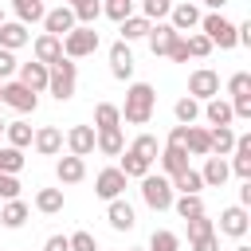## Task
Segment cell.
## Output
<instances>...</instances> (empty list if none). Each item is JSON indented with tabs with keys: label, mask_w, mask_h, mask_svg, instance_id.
I'll return each instance as SVG.
<instances>
[{
	"label": "cell",
	"mask_w": 251,
	"mask_h": 251,
	"mask_svg": "<svg viewBox=\"0 0 251 251\" xmlns=\"http://www.w3.org/2000/svg\"><path fill=\"white\" fill-rule=\"evenodd\" d=\"M122 110V122H129V126H149V118H153V110H157V90L149 86V82H133L129 90H126V106H118Z\"/></svg>",
	"instance_id": "6da1fadb"
},
{
	"label": "cell",
	"mask_w": 251,
	"mask_h": 251,
	"mask_svg": "<svg viewBox=\"0 0 251 251\" xmlns=\"http://www.w3.org/2000/svg\"><path fill=\"white\" fill-rule=\"evenodd\" d=\"M75 86H78V63L75 59H55V63H47V94H55L59 102H67V98H75Z\"/></svg>",
	"instance_id": "7a4b0ae2"
},
{
	"label": "cell",
	"mask_w": 251,
	"mask_h": 251,
	"mask_svg": "<svg viewBox=\"0 0 251 251\" xmlns=\"http://www.w3.org/2000/svg\"><path fill=\"white\" fill-rule=\"evenodd\" d=\"M98 51V31L94 24H75L67 35H63V55L67 59H86Z\"/></svg>",
	"instance_id": "3957f363"
},
{
	"label": "cell",
	"mask_w": 251,
	"mask_h": 251,
	"mask_svg": "<svg viewBox=\"0 0 251 251\" xmlns=\"http://www.w3.org/2000/svg\"><path fill=\"white\" fill-rule=\"evenodd\" d=\"M200 31L212 39V47H220V51H231L235 47V24L227 20V16H220V12H208V16H200Z\"/></svg>",
	"instance_id": "277c9868"
},
{
	"label": "cell",
	"mask_w": 251,
	"mask_h": 251,
	"mask_svg": "<svg viewBox=\"0 0 251 251\" xmlns=\"http://www.w3.org/2000/svg\"><path fill=\"white\" fill-rule=\"evenodd\" d=\"M141 200H145L153 212H169V208H173V184H169V176L145 173V176H141Z\"/></svg>",
	"instance_id": "5b68a950"
},
{
	"label": "cell",
	"mask_w": 251,
	"mask_h": 251,
	"mask_svg": "<svg viewBox=\"0 0 251 251\" xmlns=\"http://www.w3.org/2000/svg\"><path fill=\"white\" fill-rule=\"evenodd\" d=\"M0 102H4V106H12L16 114H35L39 94H35V90H27L20 78H16V82L8 78V82H0Z\"/></svg>",
	"instance_id": "8992f818"
},
{
	"label": "cell",
	"mask_w": 251,
	"mask_h": 251,
	"mask_svg": "<svg viewBox=\"0 0 251 251\" xmlns=\"http://www.w3.org/2000/svg\"><path fill=\"white\" fill-rule=\"evenodd\" d=\"M188 94H192L196 102H208V98H216V94H220V75H216L212 67H200V71H192V75H188Z\"/></svg>",
	"instance_id": "52a82bcc"
},
{
	"label": "cell",
	"mask_w": 251,
	"mask_h": 251,
	"mask_svg": "<svg viewBox=\"0 0 251 251\" xmlns=\"http://www.w3.org/2000/svg\"><path fill=\"white\" fill-rule=\"evenodd\" d=\"M247 227H251V216H247V208H243V204H231V208H224V212H220V235L243 239V235H247Z\"/></svg>",
	"instance_id": "ba28073f"
},
{
	"label": "cell",
	"mask_w": 251,
	"mask_h": 251,
	"mask_svg": "<svg viewBox=\"0 0 251 251\" xmlns=\"http://www.w3.org/2000/svg\"><path fill=\"white\" fill-rule=\"evenodd\" d=\"M239 180H251V133H235L231 145V165H227Z\"/></svg>",
	"instance_id": "9c48e42d"
},
{
	"label": "cell",
	"mask_w": 251,
	"mask_h": 251,
	"mask_svg": "<svg viewBox=\"0 0 251 251\" xmlns=\"http://www.w3.org/2000/svg\"><path fill=\"white\" fill-rule=\"evenodd\" d=\"M126 180H129V176H126L122 169H102V173L94 176V192H98L102 200H118V196L126 192Z\"/></svg>",
	"instance_id": "30bf717a"
},
{
	"label": "cell",
	"mask_w": 251,
	"mask_h": 251,
	"mask_svg": "<svg viewBox=\"0 0 251 251\" xmlns=\"http://www.w3.org/2000/svg\"><path fill=\"white\" fill-rule=\"evenodd\" d=\"M75 24H78V20H75V8H71V4H59V8L43 12V31H51V35H59V39H63Z\"/></svg>",
	"instance_id": "8fae6325"
},
{
	"label": "cell",
	"mask_w": 251,
	"mask_h": 251,
	"mask_svg": "<svg viewBox=\"0 0 251 251\" xmlns=\"http://www.w3.org/2000/svg\"><path fill=\"white\" fill-rule=\"evenodd\" d=\"M176 35H180V31H176L169 20H157V24H149V35H145V39H149V51H153V55H169V47L176 43Z\"/></svg>",
	"instance_id": "7c38bea8"
},
{
	"label": "cell",
	"mask_w": 251,
	"mask_h": 251,
	"mask_svg": "<svg viewBox=\"0 0 251 251\" xmlns=\"http://www.w3.org/2000/svg\"><path fill=\"white\" fill-rule=\"evenodd\" d=\"M165 20H169V24H173V27H176V31L184 35V31H196V27H200V8L184 0V4H173Z\"/></svg>",
	"instance_id": "4fadbf2b"
},
{
	"label": "cell",
	"mask_w": 251,
	"mask_h": 251,
	"mask_svg": "<svg viewBox=\"0 0 251 251\" xmlns=\"http://www.w3.org/2000/svg\"><path fill=\"white\" fill-rule=\"evenodd\" d=\"M110 75H114V78H122V82L133 75V51H129V43H126V39H118V43L110 47Z\"/></svg>",
	"instance_id": "5bb4252c"
},
{
	"label": "cell",
	"mask_w": 251,
	"mask_h": 251,
	"mask_svg": "<svg viewBox=\"0 0 251 251\" xmlns=\"http://www.w3.org/2000/svg\"><path fill=\"white\" fill-rule=\"evenodd\" d=\"M31 145H35V153H43V157H59V149H63V129H59V126H43V129L31 133Z\"/></svg>",
	"instance_id": "9a60e30c"
},
{
	"label": "cell",
	"mask_w": 251,
	"mask_h": 251,
	"mask_svg": "<svg viewBox=\"0 0 251 251\" xmlns=\"http://www.w3.org/2000/svg\"><path fill=\"white\" fill-rule=\"evenodd\" d=\"M24 43H31L27 24H20V20H4V24H0V47H4V51H20Z\"/></svg>",
	"instance_id": "2e32d148"
},
{
	"label": "cell",
	"mask_w": 251,
	"mask_h": 251,
	"mask_svg": "<svg viewBox=\"0 0 251 251\" xmlns=\"http://www.w3.org/2000/svg\"><path fill=\"white\" fill-rule=\"evenodd\" d=\"M67 149L75 157H90L94 153V126H71L67 129Z\"/></svg>",
	"instance_id": "e0dca14e"
},
{
	"label": "cell",
	"mask_w": 251,
	"mask_h": 251,
	"mask_svg": "<svg viewBox=\"0 0 251 251\" xmlns=\"http://www.w3.org/2000/svg\"><path fill=\"white\" fill-rule=\"evenodd\" d=\"M55 176H59V184H78L86 176V161L75 157V153H67V157L55 161Z\"/></svg>",
	"instance_id": "ac0fdd59"
},
{
	"label": "cell",
	"mask_w": 251,
	"mask_h": 251,
	"mask_svg": "<svg viewBox=\"0 0 251 251\" xmlns=\"http://www.w3.org/2000/svg\"><path fill=\"white\" fill-rule=\"evenodd\" d=\"M227 176H231V169H227V161L224 157H208L204 161V169H200V180H204V188H224L227 184Z\"/></svg>",
	"instance_id": "d6986e66"
},
{
	"label": "cell",
	"mask_w": 251,
	"mask_h": 251,
	"mask_svg": "<svg viewBox=\"0 0 251 251\" xmlns=\"http://www.w3.org/2000/svg\"><path fill=\"white\" fill-rule=\"evenodd\" d=\"M16 75H20V82H24L27 90H35V94L47 90V63H39V59H35V63H20Z\"/></svg>",
	"instance_id": "ffe728a7"
},
{
	"label": "cell",
	"mask_w": 251,
	"mask_h": 251,
	"mask_svg": "<svg viewBox=\"0 0 251 251\" xmlns=\"http://www.w3.org/2000/svg\"><path fill=\"white\" fill-rule=\"evenodd\" d=\"M157 161H161V169L173 176V173H180V169H188V149L184 145H161V153H157Z\"/></svg>",
	"instance_id": "44dd1931"
},
{
	"label": "cell",
	"mask_w": 251,
	"mask_h": 251,
	"mask_svg": "<svg viewBox=\"0 0 251 251\" xmlns=\"http://www.w3.org/2000/svg\"><path fill=\"white\" fill-rule=\"evenodd\" d=\"M106 220H110V227L114 231H129L133 224H137V216H133V208L118 196V200H110V208H106Z\"/></svg>",
	"instance_id": "7402d4cb"
},
{
	"label": "cell",
	"mask_w": 251,
	"mask_h": 251,
	"mask_svg": "<svg viewBox=\"0 0 251 251\" xmlns=\"http://www.w3.org/2000/svg\"><path fill=\"white\" fill-rule=\"evenodd\" d=\"M31 51H35V59H39V63H55V59H63V39H59V35H51V31H43V35L31 43Z\"/></svg>",
	"instance_id": "603a6c76"
},
{
	"label": "cell",
	"mask_w": 251,
	"mask_h": 251,
	"mask_svg": "<svg viewBox=\"0 0 251 251\" xmlns=\"http://www.w3.org/2000/svg\"><path fill=\"white\" fill-rule=\"evenodd\" d=\"M200 114H204L212 126H231V122H235V114H231V102H224L220 94H216V98H208V102L200 106Z\"/></svg>",
	"instance_id": "cb8c5ba5"
},
{
	"label": "cell",
	"mask_w": 251,
	"mask_h": 251,
	"mask_svg": "<svg viewBox=\"0 0 251 251\" xmlns=\"http://www.w3.org/2000/svg\"><path fill=\"white\" fill-rule=\"evenodd\" d=\"M94 149L106 153V157H118L126 149V137H122V126L118 129H94Z\"/></svg>",
	"instance_id": "d4e9b609"
},
{
	"label": "cell",
	"mask_w": 251,
	"mask_h": 251,
	"mask_svg": "<svg viewBox=\"0 0 251 251\" xmlns=\"http://www.w3.org/2000/svg\"><path fill=\"white\" fill-rule=\"evenodd\" d=\"M0 224L12 227V231L24 227V224H27V204H24L20 196H16V200H4V208H0Z\"/></svg>",
	"instance_id": "484cf974"
},
{
	"label": "cell",
	"mask_w": 251,
	"mask_h": 251,
	"mask_svg": "<svg viewBox=\"0 0 251 251\" xmlns=\"http://www.w3.org/2000/svg\"><path fill=\"white\" fill-rule=\"evenodd\" d=\"M208 137H212V153H216V157H227L231 145H235V129H231V126H212ZM212 153H208V157H212Z\"/></svg>",
	"instance_id": "4316f807"
},
{
	"label": "cell",
	"mask_w": 251,
	"mask_h": 251,
	"mask_svg": "<svg viewBox=\"0 0 251 251\" xmlns=\"http://www.w3.org/2000/svg\"><path fill=\"white\" fill-rule=\"evenodd\" d=\"M149 24H153V20H145V16H126V20L118 24V31H122L126 43H133V39H145V35H149Z\"/></svg>",
	"instance_id": "83f0119b"
},
{
	"label": "cell",
	"mask_w": 251,
	"mask_h": 251,
	"mask_svg": "<svg viewBox=\"0 0 251 251\" xmlns=\"http://www.w3.org/2000/svg\"><path fill=\"white\" fill-rule=\"evenodd\" d=\"M122 126V110L114 102H98L94 106V129H118Z\"/></svg>",
	"instance_id": "f1b7e54d"
},
{
	"label": "cell",
	"mask_w": 251,
	"mask_h": 251,
	"mask_svg": "<svg viewBox=\"0 0 251 251\" xmlns=\"http://www.w3.org/2000/svg\"><path fill=\"white\" fill-rule=\"evenodd\" d=\"M184 149H188L192 157H208V153H212V137H208V129H200V126H188Z\"/></svg>",
	"instance_id": "f546056e"
},
{
	"label": "cell",
	"mask_w": 251,
	"mask_h": 251,
	"mask_svg": "<svg viewBox=\"0 0 251 251\" xmlns=\"http://www.w3.org/2000/svg\"><path fill=\"white\" fill-rule=\"evenodd\" d=\"M118 157H122V165H118V169H122L126 176H137V180H141V176H145V173L153 169V161H145V157H137L133 149H122Z\"/></svg>",
	"instance_id": "4dcf8cb0"
},
{
	"label": "cell",
	"mask_w": 251,
	"mask_h": 251,
	"mask_svg": "<svg viewBox=\"0 0 251 251\" xmlns=\"http://www.w3.org/2000/svg\"><path fill=\"white\" fill-rule=\"evenodd\" d=\"M169 184H173V192H200V188H204V180H200V173H196L192 165L180 169V173H173Z\"/></svg>",
	"instance_id": "1f68e13d"
},
{
	"label": "cell",
	"mask_w": 251,
	"mask_h": 251,
	"mask_svg": "<svg viewBox=\"0 0 251 251\" xmlns=\"http://www.w3.org/2000/svg\"><path fill=\"white\" fill-rule=\"evenodd\" d=\"M173 208H176L180 220H192V216L204 212V200H200V192H180V196H173Z\"/></svg>",
	"instance_id": "d6a6232c"
},
{
	"label": "cell",
	"mask_w": 251,
	"mask_h": 251,
	"mask_svg": "<svg viewBox=\"0 0 251 251\" xmlns=\"http://www.w3.org/2000/svg\"><path fill=\"white\" fill-rule=\"evenodd\" d=\"M12 12L20 24H39L47 8H43V0H12Z\"/></svg>",
	"instance_id": "836d02e7"
},
{
	"label": "cell",
	"mask_w": 251,
	"mask_h": 251,
	"mask_svg": "<svg viewBox=\"0 0 251 251\" xmlns=\"http://www.w3.org/2000/svg\"><path fill=\"white\" fill-rule=\"evenodd\" d=\"M35 208H39L43 216L63 212V188H39V192H35Z\"/></svg>",
	"instance_id": "e575fe53"
},
{
	"label": "cell",
	"mask_w": 251,
	"mask_h": 251,
	"mask_svg": "<svg viewBox=\"0 0 251 251\" xmlns=\"http://www.w3.org/2000/svg\"><path fill=\"white\" fill-rule=\"evenodd\" d=\"M4 137H8V145L27 149L31 145V126L27 122H4Z\"/></svg>",
	"instance_id": "d590c367"
},
{
	"label": "cell",
	"mask_w": 251,
	"mask_h": 251,
	"mask_svg": "<svg viewBox=\"0 0 251 251\" xmlns=\"http://www.w3.org/2000/svg\"><path fill=\"white\" fill-rule=\"evenodd\" d=\"M145 251H180V235L169 231V227H157V231L149 235V247H145Z\"/></svg>",
	"instance_id": "8d00e7d4"
},
{
	"label": "cell",
	"mask_w": 251,
	"mask_h": 251,
	"mask_svg": "<svg viewBox=\"0 0 251 251\" xmlns=\"http://www.w3.org/2000/svg\"><path fill=\"white\" fill-rule=\"evenodd\" d=\"M173 114H176V122H180V126H192V122L200 118V102H196L192 94H184V98H176Z\"/></svg>",
	"instance_id": "74e56055"
},
{
	"label": "cell",
	"mask_w": 251,
	"mask_h": 251,
	"mask_svg": "<svg viewBox=\"0 0 251 251\" xmlns=\"http://www.w3.org/2000/svg\"><path fill=\"white\" fill-rule=\"evenodd\" d=\"M129 149H133L137 157H145V161H157V153H161V145H157V137H153V133H137Z\"/></svg>",
	"instance_id": "f35d334b"
},
{
	"label": "cell",
	"mask_w": 251,
	"mask_h": 251,
	"mask_svg": "<svg viewBox=\"0 0 251 251\" xmlns=\"http://www.w3.org/2000/svg\"><path fill=\"white\" fill-rule=\"evenodd\" d=\"M20 169H24V149L0 145V173H20Z\"/></svg>",
	"instance_id": "ab89813d"
},
{
	"label": "cell",
	"mask_w": 251,
	"mask_h": 251,
	"mask_svg": "<svg viewBox=\"0 0 251 251\" xmlns=\"http://www.w3.org/2000/svg\"><path fill=\"white\" fill-rule=\"evenodd\" d=\"M184 47H188V55H196V59L212 55V39H208L204 31H188V35H184Z\"/></svg>",
	"instance_id": "60d3db41"
},
{
	"label": "cell",
	"mask_w": 251,
	"mask_h": 251,
	"mask_svg": "<svg viewBox=\"0 0 251 251\" xmlns=\"http://www.w3.org/2000/svg\"><path fill=\"white\" fill-rule=\"evenodd\" d=\"M75 8V20L78 24H94L98 16H102V0H78V4H71Z\"/></svg>",
	"instance_id": "b9f144b4"
},
{
	"label": "cell",
	"mask_w": 251,
	"mask_h": 251,
	"mask_svg": "<svg viewBox=\"0 0 251 251\" xmlns=\"http://www.w3.org/2000/svg\"><path fill=\"white\" fill-rule=\"evenodd\" d=\"M102 16H110L114 24H122L126 16H133V0H102Z\"/></svg>",
	"instance_id": "7bdbcfd3"
},
{
	"label": "cell",
	"mask_w": 251,
	"mask_h": 251,
	"mask_svg": "<svg viewBox=\"0 0 251 251\" xmlns=\"http://www.w3.org/2000/svg\"><path fill=\"white\" fill-rule=\"evenodd\" d=\"M184 224H188V239H200V235H212V231H216V224H212L204 212L192 216V220H184Z\"/></svg>",
	"instance_id": "ee69618b"
},
{
	"label": "cell",
	"mask_w": 251,
	"mask_h": 251,
	"mask_svg": "<svg viewBox=\"0 0 251 251\" xmlns=\"http://www.w3.org/2000/svg\"><path fill=\"white\" fill-rule=\"evenodd\" d=\"M169 8H173V0H145V4H141V16H145V20H165Z\"/></svg>",
	"instance_id": "f6af8a7d"
},
{
	"label": "cell",
	"mask_w": 251,
	"mask_h": 251,
	"mask_svg": "<svg viewBox=\"0 0 251 251\" xmlns=\"http://www.w3.org/2000/svg\"><path fill=\"white\" fill-rule=\"evenodd\" d=\"M227 94L235 98V94H251V75L247 71H235L231 78H227Z\"/></svg>",
	"instance_id": "bcb514c9"
},
{
	"label": "cell",
	"mask_w": 251,
	"mask_h": 251,
	"mask_svg": "<svg viewBox=\"0 0 251 251\" xmlns=\"http://www.w3.org/2000/svg\"><path fill=\"white\" fill-rule=\"evenodd\" d=\"M71 239V251H98V239L90 235V231H75V235H67Z\"/></svg>",
	"instance_id": "7dc6e473"
},
{
	"label": "cell",
	"mask_w": 251,
	"mask_h": 251,
	"mask_svg": "<svg viewBox=\"0 0 251 251\" xmlns=\"http://www.w3.org/2000/svg\"><path fill=\"white\" fill-rule=\"evenodd\" d=\"M20 196V180L16 173H0V200H16Z\"/></svg>",
	"instance_id": "c3c4849f"
},
{
	"label": "cell",
	"mask_w": 251,
	"mask_h": 251,
	"mask_svg": "<svg viewBox=\"0 0 251 251\" xmlns=\"http://www.w3.org/2000/svg\"><path fill=\"white\" fill-rule=\"evenodd\" d=\"M16 67H20V63H16V55L0 47V82H8V78L16 75Z\"/></svg>",
	"instance_id": "681fc988"
},
{
	"label": "cell",
	"mask_w": 251,
	"mask_h": 251,
	"mask_svg": "<svg viewBox=\"0 0 251 251\" xmlns=\"http://www.w3.org/2000/svg\"><path fill=\"white\" fill-rule=\"evenodd\" d=\"M231 114L247 122V118H251V94H235V98H231Z\"/></svg>",
	"instance_id": "f907efd6"
},
{
	"label": "cell",
	"mask_w": 251,
	"mask_h": 251,
	"mask_svg": "<svg viewBox=\"0 0 251 251\" xmlns=\"http://www.w3.org/2000/svg\"><path fill=\"white\" fill-rule=\"evenodd\" d=\"M192 243V251H220V235L212 231V235H200V239H188Z\"/></svg>",
	"instance_id": "816d5d0a"
},
{
	"label": "cell",
	"mask_w": 251,
	"mask_h": 251,
	"mask_svg": "<svg viewBox=\"0 0 251 251\" xmlns=\"http://www.w3.org/2000/svg\"><path fill=\"white\" fill-rule=\"evenodd\" d=\"M169 59H173V63H188V47H184V35H176V43L169 47Z\"/></svg>",
	"instance_id": "f5cc1de1"
},
{
	"label": "cell",
	"mask_w": 251,
	"mask_h": 251,
	"mask_svg": "<svg viewBox=\"0 0 251 251\" xmlns=\"http://www.w3.org/2000/svg\"><path fill=\"white\" fill-rule=\"evenodd\" d=\"M43 251H71V239H67V235H47Z\"/></svg>",
	"instance_id": "db71d44e"
},
{
	"label": "cell",
	"mask_w": 251,
	"mask_h": 251,
	"mask_svg": "<svg viewBox=\"0 0 251 251\" xmlns=\"http://www.w3.org/2000/svg\"><path fill=\"white\" fill-rule=\"evenodd\" d=\"M184 137H188V126H180V122H176V126L169 129V145H184Z\"/></svg>",
	"instance_id": "11a10c76"
},
{
	"label": "cell",
	"mask_w": 251,
	"mask_h": 251,
	"mask_svg": "<svg viewBox=\"0 0 251 251\" xmlns=\"http://www.w3.org/2000/svg\"><path fill=\"white\" fill-rule=\"evenodd\" d=\"M239 204H243V208L251 204V180H243V188H239Z\"/></svg>",
	"instance_id": "9f6ffc18"
},
{
	"label": "cell",
	"mask_w": 251,
	"mask_h": 251,
	"mask_svg": "<svg viewBox=\"0 0 251 251\" xmlns=\"http://www.w3.org/2000/svg\"><path fill=\"white\" fill-rule=\"evenodd\" d=\"M204 4H208V8H212V12H220V8H224V4H227V0H204Z\"/></svg>",
	"instance_id": "6f0895ef"
},
{
	"label": "cell",
	"mask_w": 251,
	"mask_h": 251,
	"mask_svg": "<svg viewBox=\"0 0 251 251\" xmlns=\"http://www.w3.org/2000/svg\"><path fill=\"white\" fill-rule=\"evenodd\" d=\"M235 251H251V247H243V243H239V247H235Z\"/></svg>",
	"instance_id": "680465c9"
},
{
	"label": "cell",
	"mask_w": 251,
	"mask_h": 251,
	"mask_svg": "<svg viewBox=\"0 0 251 251\" xmlns=\"http://www.w3.org/2000/svg\"><path fill=\"white\" fill-rule=\"evenodd\" d=\"M0 137H4V122H0Z\"/></svg>",
	"instance_id": "91938a15"
},
{
	"label": "cell",
	"mask_w": 251,
	"mask_h": 251,
	"mask_svg": "<svg viewBox=\"0 0 251 251\" xmlns=\"http://www.w3.org/2000/svg\"><path fill=\"white\" fill-rule=\"evenodd\" d=\"M0 24H4V8H0Z\"/></svg>",
	"instance_id": "94428289"
},
{
	"label": "cell",
	"mask_w": 251,
	"mask_h": 251,
	"mask_svg": "<svg viewBox=\"0 0 251 251\" xmlns=\"http://www.w3.org/2000/svg\"><path fill=\"white\" fill-rule=\"evenodd\" d=\"M129 251H141V247H129Z\"/></svg>",
	"instance_id": "6125c7cd"
},
{
	"label": "cell",
	"mask_w": 251,
	"mask_h": 251,
	"mask_svg": "<svg viewBox=\"0 0 251 251\" xmlns=\"http://www.w3.org/2000/svg\"><path fill=\"white\" fill-rule=\"evenodd\" d=\"M67 4H78V0H67Z\"/></svg>",
	"instance_id": "be15d7a7"
},
{
	"label": "cell",
	"mask_w": 251,
	"mask_h": 251,
	"mask_svg": "<svg viewBox=\"0 0 251 251\" xmlns=\"http://www.w3.org/2000/svg\"><path fill=\"white\" fill-rule=\"evenodd\" d=\"M98 251H102V247H98Z\"/></svg>",
	"instance_id": "e7e4bbea"
}]
</instances>
